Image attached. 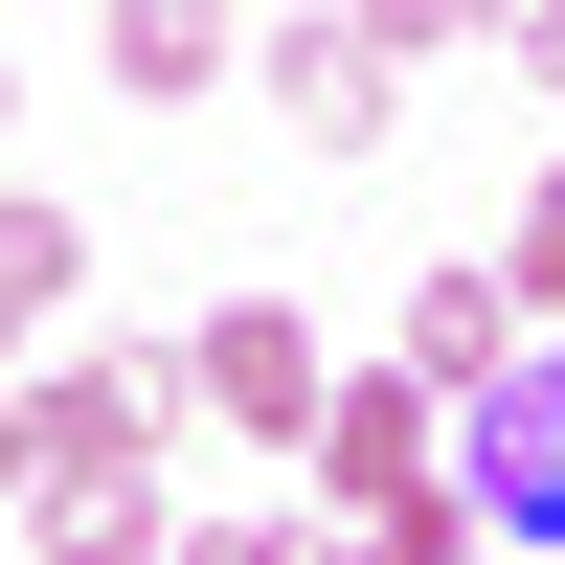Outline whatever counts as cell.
<instances>
[{"instance_id": "obj_5", "label": "cell", "mask_w": 565, "mask_h": 565, "mask_svg": "<svg viewBox=\"0 0 565 565\" xmlns=\"http://www.w3.org/2000/svg\"><path fill=\"white\" fill-rule=\"evenodd\" d=\"M452 452H430V385H340L317 407V498H340V521H385V498H430Z\"/></svg>"}, {"instance_id": "obj_1", "label": "cell", "mask_w": 565, "mask_h": 565, "mask_svg": "<svg viewBox=\"0 0 565 565\" xmlns=\"http://www.w3.org/2000/svg\"><path fill=\"white\" fill-rule=\"evenodd\" d=\"M430 45H452V0H317V23L249 45V68L295 90V136H340V159H362V136L407 114V68H430Z\"/></svg>"}, {"instance_id": "obj_6", "label": "cell", "mask_w": 565, "mask_h": 565, "mask_svg": "<svg viewBox=\"0 0 565 565\" xmlns=\"http://www.w3.org/2000/svg\"><path fill=\"white\" fill-rule=\"evenodd\" d=\"M407 362H430V385L476 407L498 362H521V295H498V271H430V295H407Z\"/></svg>"}, {"instance_id": "obj_12", "label": "cell", "mask_w": 565, "mask_h": 565, "mask_svg": "<svg viewBox=\"0 0 565 565\" xmlns=\"http://www.w3.org/2000/svg\"><path fill=\"white\" fill-rule=\"evenodd\" d=\"M0 498H45V430H23V385H0Z\"/></svg>"}, {"instance_id": "obj_9", "label": "cell", "mask_w": 565, "mask_h": 565, "mask_svg": "<svg viewBox=\"0 0 565 565\" xmlns=\"http://www.w3.org/2000/svg\"><path fill=\"white\" fill-rule=\"evenodd\" d=\"M452 521H476V498L430 476V498H385V521H340V543H317V565H452Z\"/></svg>"}, {"instance_id": "obj_11", "label": "cell", "mask_w": 565, "mask_h": 565, "mask_svg": "<svg viewBox=\"0 0 565 565\" xmlns=\"http://www.w3.org/2000/svg\"><path fill=\"white\" fill-rule=\"evenodd\" d=\"M181 565H317V543H295V521H204Z\"/></svg>"}, {"instance_id": "obj_4", "label": "cell", "mask_w": 565, "mask_h": 565, "mask_svg": "<svg viewBox=\"0 0 565 565\" xmlns=\"http://www.w3.org/2000/svg\"><path fill=\"white\" fill-rule=\"evenodd\" d=\"M23 430H45V498H90V476H136V452L181 430V362H68Z\"/></svg>"}, {"instance_id": "obj_13", "label": "cell", "mask_w": 565, "mask_h": 565, "mask_svg": "<svg viewBox=\"0 0 565 565\" xmlns=\"http://www.w3.org/2000/svg\"><path fill=\"white\" fill-rule=\"evenodd\" d=\"M521 68H543V90H565V0H543V23H521Z\"/></svg>"}, {"instance_id": "obj_2", "label": "cell", "mask_w": 565, "mask_h": 565, "mask_svg": "<svg viewBox=\"0 0 565 565\" xmlns=\"http://www.w3.org/2000/svg\"><path fill=\"white\" fill-rule=\"evenodd\" d=\"M452 498L476 521H521V543H565V340H521L476 385V430H452Z\"/></svg>"}, {"instance_id": "obj_7", "label": "cell", "mask_w": 565, "mask_h": 565, "mask_svg": "<svg viewBox=\"0 0 565 565\" xmlns=\"http://www.w3.org/2000/svg\"><path fill=\"white\" fill-rule=\"evenodd\" d=\"M226 68H249L226 23H181V0H114V90H226Z\"/></svg>"}, {"instance_id": "obj_8", "label": "cell", "mask_w": 565, "mask_h": 565, "mask_svg": "<svg viewBox=\"0 0 565 565\" xmlns=\"http://www.w3.org/2000/svg\"><path fill=\"white\" fill-rule=\"evenodd\" d=\"M68 271H90V226H68V204H0V362H23V317L68 295Z\"/></svg>"}, {"instance_id": "obj_3", "label": "cell", "mask_w": 565, "mask_h": 565, "mask_svg": "<svg viewBox=\"0 0 565 565\" xmlns=\"http://www.w3.org/2000/svg\"><path fill=\"white\" fill-rule=\"evenodd\" d=\"M181 407H226V430H271V452H317V407H340V385H317V340H295L271 295H226L204 340H181Z\"/></svg>"}, {"instance_id": "obj_10", "label": "cell", "mask_w": 565, "mask_h": 565, "mask_svg": "<svg viewBox=\"0 0 565 565\" xmlns=\"http://www.w3.org/2000/svg\"><path fill=\"white\" fill-rule=\"evenodd\" d=\"M498 295H521V317H565V159H543V204H521V249H498Z\"/></svg>"}]
</instances>
